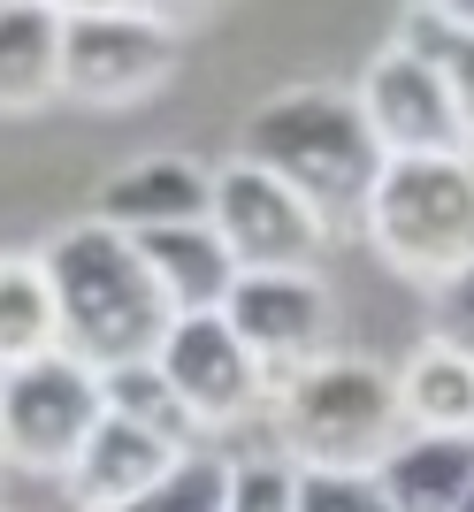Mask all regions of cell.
<instances>
[{"label":"cell","instance_id":"1","mask_svg":"<svg viewBox=\"0 0 474 512\" xmlns=\"http://www.w3.org/2000/svg\"><path fill=\"white\" fill-rule=\"evenodd\" d=\"M46 283H54V314H62V352L85 367H130L153 360L161 337H169L176 306L161 299L138 237H123L115 222H69L54 245H46Z\"/></svg>","mask_w":474,"mask_h":512},{"label":"cell","instance_id":"2","mask_svg":"<svg viewBox=\"0 0 474 512\" xmlns=\"http://www.w3.org/2000/svg\"><path fill=\"white\" fill-rule=\"evenodd\" d=\"M237 161L283 176L322 222H345V214L367 207L375 176H383V146L367 130L360 100L337 85H291L268 92V100L245 115L237 130Z\"/></svg>","mask_w":474,"mask_h":512},{"label":"cell","instance_id":"3","mask_svg":"<svg viewBox=\"0 0 474 512\" xmlns=\"http://www.w3.org/2000/svg\"><path fill=\"white\" fill-rule=\"evenodd\" d=\"M367 245L421 291H444L474 268V153H421L383 161L375 192L360 207Z\"/></svg>","mask_w":474,"mask_h":512},{"label":"cell","instance_id":"4","mask_svg":"<svg viewBox=\"0 0 474 512\" xmlns=\"http://www.w3.org/2000/svg\"><path fill=\"white\" fill-rule=\"evenodd\" d=\"M268 413L291 467H383L390 444L406 436L398 375L375 360H337V352L283 375Z\"/></svg>","mask_w":474,"mask_h":512},{"label":"cell","instance_id":"5","mask_svg":"<svg viewBox=\"0 0 474 512\" xmlns=\"http://www.w3.org/2000/svg\"><path fill=\"white\" fill-rule=\"evenodd\" d=\"M100 421H108L100 367L69 360V352H46V360L0 375V459L16 474H54L62 482Z\"/></svg>","mask_w":474,"mask_h":512},{"label":"cell","instance_id":"6","mask_svg":"<svg viewBox=\"0 0 474 512\" xmlns=\"http://www.w3.org/2000/svg\"><path fill=\"white\" fill-rule=\"evenodd\" d=\"M176 77V31L146 8L62 23V100L77 107H138Z\"/></svg>","mask_w":474,"mask_h":512},{"label":"cell","instance_id":"7","mask_svg":"<svg viewBox=\"0 0 474 512\" xmlns=\"http://www.w3.org/2000/svg\"><path fill=\"white\" fill-rule=\"evenodd\" d=\"M153 360H161L169 390L184 398V413H192L207 436L253 421L260 406H276V375L245 352V337L230 329V314H176Z\"/></svg>","mask_w":474,"mask_h":512},{"label":"cell","instance_id":"8","mask_svg":"<svg viewBox=\"0 0 474 512\" xmlns=\"http://www.w3.org/2000/svg\"><path fill=\"white\" fill-rule=\"evenodd\" d=\"M207 222L222 230L230 245L237 276H253V268H314L329 245V222L306 207L283 176L253 169V161H230L215 169V199H207Z\"/></svg>","mask_w":474,"mask_h":512},{"label":"cell","instance_id":"9","mask_svg":"<svg viewBox=\"0 0 474 512\" xmlns=\"http://www.w3.org/2000/svg\"><path fill=\"white\" fill-rule=\"evenodd\" d=\"M230 329L245 337V352H253L268 375H299V367H314L329 352V321H337V306H329V283L314 276V268H253V276L230 283Z\"/></svg>","mask_w":474,"mask_h":512},{"label":"cell","instance_id":"10","mask_svg":"<svg viewBox=\"0 0 474 512\" xmlns=\"http://www.w3.org/2000/svg\"><path fill=\"white\" fill-rule=\"evenodd\" d=\"M360 115L375 130V146L383 161H421V153H467L459 138V107L444 92L429 54H413V46H383L375 62L360 69Z\"/></svg>","mask_w":474,"mask_h":512},{"label":"cell","instance_id":"11","mask_svg":"<svg viewBox=\"0 0 474 512\" xmlns=\"http://www.w3.org/2000/svg\"><path fill=\"white\" fill-rule=\"evenodd\" d=\"M184 459H192V451H176L169 436H153V428L108 413L62 482H69V505L77 512H115V505H130V497H146L153 482H169Z\"/></svg>","mask_w":474,"mask_h":512},{"label":"cell","instance_id":"12","mask_svg":"<svg viewBox=\"0 0 474 512\" xmlns=\"http://www.w3.org/2000/svg\"><path fill=\"white\" fill-rule=\"evenodd\" d=\"M207 199H215V176L199 169V161L146 153V161H130L123 176L100 184V222L138 237V230H169V222H207Z\"/></svg>","mask_w":474,"mask_h":512},{"label":"cell","instance_id":"13","mask_svg":"<svg viewBox=\"0 0 474 512\" xmlns=\"http://www.w3.org/2000/svg\"><path fill=\"white\" fill-rule=\"evenodd\" d=\"M138 253H146L153 283L176 314H222L237 283V260L222 245L215 222H169V230H138Z\"/></svg>","mask_w":474,"mask_h":512},{"label":"cell","instance_id":"14","mask_svg":"<svg viewBox=\"0 0 474 512\" xmlns=\"http://www.w3.org/2000/svg\"><path fill=\"white\" fill-rule=\"evenodd\" d=\"M390 512H459V497L474 490V436H429L406 428L390 459L375 467Z\"/></svg>","mask_w":474,"mask_h":512},{"label":"cell","instance_id":"15","mask_svg":"<svg viewBox=\"0 0 474 512\" xmlns=\"http://www.w3.org/2000/svg\"><path fill=\"white\" fill-rule=\"evenodd\" d=\"M62 100V16L39 0H0V115Z\"/></svg>","mask_w":474,"mask_h":512},{"label":"cell","instance_id":"16","mask_svg":"<svg viewBox=\"0 0 474 512\" xmlns=\"http://www.w3.org/2000/svg\"><path fill=\"white\" fill-rule=\"evenodd\" d=\"M398 406H406V428L474 436V352L436 329V337L398 367Z\"/></svg>","mask_w":474,"mask_h":512},{"label":"cell","instance_id":"17","mask_svg":"<svg viewBox=\"0 0 474 512\" xmlns=\"http://www.w3.org/2000/svg\"><path fill=\"white\" fill-rule=\"evenodd\" d=\"M62 352V314L39 253H0V375Z\"/></svg>","mask_w":474,"mask_h":512},{"label":"cell","instance_id":"18","mask_svg":"<svg viewBox=\"0 0 474 512\" xmlns=\"http://www.w3.org/2000/svg\"><path fill=\"white\" fill-rule=\"evenodd\" d=\"M398 46H413V54L436 62V77H444V92H452V107H459V138H467V153H474V31L452 23L436 0H413L406 16H398Z\"/></svg>","mask_w":474,"mask_h":512},{"label":"cell","instance_id":"19","mask_svg":"<svg viewBox=\"0 0 474 512\" xmlns=\"http://www.w3.org/2000/svg\"><path fill=\"white\" fill-rule=\"evenodd\" d=\"M100 398H108V413H123V421L153 428V436H169L176 451H207L199 436L207 428L184 413V398L169 390V375H161V360H130V367H108L100 375Z\"/></svg>","mask_w":474,"mask_h":512},{"label":"cell","instance_id":"20","mask_svg":"<svg viewBox=\"0 0 474 512\" xmlns=\"http://www.w3.org/2000/svg\"><path fill=\"white\" fill-rule=\"evenodd\" d=\"M222 497H230V459L222 451H192L169 482H153L146 497H130L115 512H222Z\"/></svg>","mask_w":474,"mask_h":512},{"label":"cell","instance_id":"21","mask_svg":"<svg viewBox=\"0 0 474 512\" xmlns=\"http://www.w3.org/2000/svg\"><path fill=\"white\" fill-rule=\"evenodd\" d=\"M222 512H299V467L283 451H253V459H230V497Z\"/></svg>","mask_w":474,"mask_h":512},{"label":"cell","instance_id":"22","mask_svg":"<svg viewBox=\"0 0 474 512\" xmlns=\"http://www.w3.org/2000/svg\"><path fill=\"white\" fill-rule=\"evenodd\" d=\"M299 512H390L375 467H299Z\"/></svg>","mask_w":474,"mask_h":512},{"label":"cell","instance_id":"23","mask_svg":"<svg viewBox=\"0 0 474 512\" xmlns=\"http://www.w3.org/2000/svg\"><path fill=\"white\" fill-rule=\"evenodd\" d=\"M436 314H444V337H459V344L474 352V268L436 291Z\"/></svg>","mask_w":474,"mask_h":512},{"label":"cell","instance_id":"24","mask_svg":"<svg viewBox=\"0 0 474 512\" xmlns=\"http://www.w3.org/2000/svg\"><path fill=\"white\" fill-rule=\"evenodd\" d=\"M138 8H146V16H161V23H169V31H184V23L215 16L222 0H138Z\"/></svg>","mask_w":474,"mask_h":512},{"label":"cell","instance_id":"25","mask_svg":"<svg viewBox=\"0 0 474 512\" xmlns=\"http://www.w3.org/2000/svg\"><path fill=\"white\" fill-rule=\"evenodd\" d=\"M39 8H54L62 23H77V16H115V8H138V0H39Z\"/></svg>","mask_w":474,"mask_h":512},{"label":"cell","instance_id":"26","mask_svg":"<svg viewBox=\"0 0 474 512\" xmlns=\"http://www.w3.org/2000/svg\"><path fill=\"white\" fill-rule=\"evenodd\" d=\"M436 8H444L452 23H467V31H474V0H436Z\"/></svg>","mask_w":474,"mask_h":512},{"label":"cell","instance_id":"27","mask_svg":"<svg viewBox=\"0 0 474 512\" xmlns=\"http://www.w3.org/2000/svg\"><path fill=\"white\" fill-rule=\"evenodd\" d=\"M459 512H474V490H467V497H459Z\"/></svg>","mask_w":474,"mask_h":512},{"label":"cell","instance_id":"28","mask_svg":"<svg viewBox=\"0 0 474 512\" xmlns=\"http://www.w3.org/2000/svg\"><path fill=\"white\" fill-rule=\"evenodd\" d=\"M0 467H8V459H0Z\"/></svg>","mask_w":474,"mask_h":512},{"label":"cell","instance_id":"29","mask_svg":"<svg viewBox=\"0 0 474 512\" xmlns=\"http://www.w3.org/2000/svg\"><path fill=\"white\" fill-rule=\"evenodd\" d=\"M0 512H8V505H0Z\"/></svg>","mask_w":474,"mask_h":512}]
</instances>
